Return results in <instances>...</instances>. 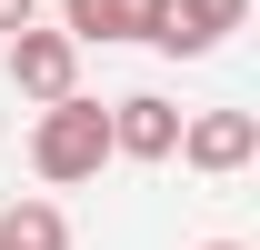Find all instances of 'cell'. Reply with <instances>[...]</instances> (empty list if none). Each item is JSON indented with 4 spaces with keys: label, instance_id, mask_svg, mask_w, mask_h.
I'll return each instance as SVG.
<instances>
[{
    "label": "cell",
    "instance_id": "cell-8",
    "mask_svg": "<svg viewBox=\"0 0 260 250\" xmlns=\"http://www.w3.org/2000/svg\"><path fill=\"white\" fill-rule=\"evenodd\" d=\"M20 20H40V0H0V40L20 30Z\"/></svg>",
    "mask_w": 260,
    "mask_h": 250
},
{
    "label": "cell",
    "instance_id": "cell-4",
    "mask_svg": "<svg viewBox=\"0 0 260 250\" xmlns=\"http://www.w3.org/2000/svg\"><path fill=\"white\" fill-rule=\"evenodd\" d=\"M240 20H250V0H160V30H150V50L200 60V50H220Z\"/></svg>",
    "mask_w": 260,
    "mask_h": 250
},
{
    "label": "cell",
    "instance_id": "cell-2",
    "mask_svg": "<svg viewBox=\"0 0 260 250\" xmlns=\"http://www.w3.org/2000/svg\"><path fill=\"white\" fill-rule=\"evenodd\" d=\"M10 90H20V100H60V90H80V40L20 20V30H10Z\"/></svg>",
    "mask_w": 260,
    "mask_h": 250
},
{
    "label": "cell",
    "instance_id": "cell-1",
    "mask_svg": "<svg viewBox=\"0 0 260 250\" xmlns=\"http://www.w3.org/2000/svg\"><path fill=\"white\" fill-rule=\"evenodd\" d=\"M100 160H110V110L80 100V90L40 100V130H30V170H40V180H50V190L100 180Z\"/></svg>",
    "mask_w": 260,
    "mask_h": 250
},
{
    "label": "cell",
    "instance_id": "cell-3",
    "mask_svg": "<svg viewBox=\"0 0 260 250\" xmlns=\"http://www.w3.org/2000/svg\"><path fill=\"white\" fill-rule=\"evenodd\" d=\"M180 160L210 170V180H230V170L260 160V120L250 110H200V120H180Z\"/></svg>",
    "mask_w": 260,
    "mask_h": 250
},
{
    "label": "cell",
    "instance_id": "cell-7",
    "mask_svg": "<svg viewBox=\"0 0 260 250\" xmlns=\"http://www.w3.org/2000/svg\"><path fill=\"white\" fill-rule=\"evenodd\" d=\"M0 250H70L60 200H10V210H0Z\"/></svg>",
    "mask_w": 260,
    "mask_h": 250
},
{
    "label": "cell",
    "instance_id": "cell-5",
    "mask_svg": "<svg viewBox=\"0 0 260 250\" xmlns=\"http://www.w3.org/2000/svg\"><path fill=\"white\" fill-rule=\"evenodd\" d=\"M170 150H180V110L160 90L110 100V160H170Z\"/></svg>",
    "mask_w": 260,
    "mask_h": 250
},
{
    "label": "cell",
    "instance_id": "cell-9",
    "mask_svg": "<svg viewBox=\"0 0 260 250\" xmlns=\"http://www.w3.org/2000/svg\"><path fill=\"white\" fill-rule=\"evenodd\" d=\"M200 250H240V240H200Z\"/></svg>",
    "mask_w": 260,
    "mask_h": 250
},
{
    "label": "cell",
    "instance_id": "cell-6",
    "mask_svg": "<svg viewBox=\"0 0 260 250\" xmlns=\"http://www.w3.org/2000/svg\"><path fill=\"white\" fill-rule=\"evenodd\" d=\"M60 30L90 50V40H150L160 30V0H60Z\"/></svg>",
    "mask_w": 260,
    "mask_h": 250
}]
</instances>
